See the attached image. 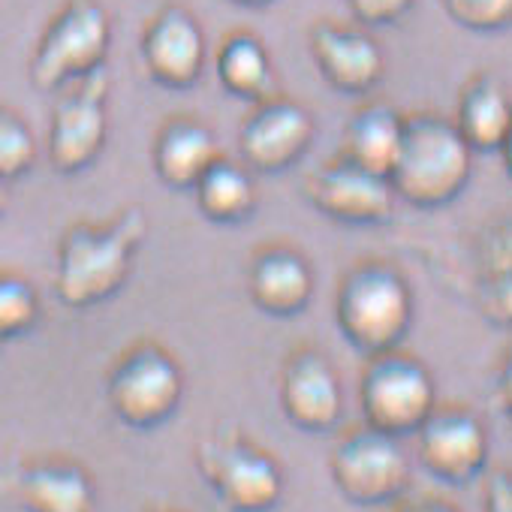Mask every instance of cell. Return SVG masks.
<instances>
[{
  "instance_id": "obj_1",
  "label": "cell",
  "mask_w": 512,
  "mask_h": 512,
  "mask_svg": "<svg viewBox=\"0 0 512 512\" xmlns=\"http://www.w3.org/2000/svg\"><path fill=\"white\" fill-rule=\"evenodd\" d=\"M148 211L127 205L106 223H73L58 244L55 296L70 311H91L115 299L148 238Z\"/></svg>"
},
{
  "instance_id": "obj_2",
  "label": "cell",
  "mask_w": 512,
  "mask_h": 512,
  "mask_svg": "<svg viewBox=\"0 0 512 512\" xmlns=\"http://www.w3.org/2000/svg\"><path fill=\"white\" fill-rule=\"evenodd\" d=\"M473 157L449 118L431 112L404 118L401 151L389 172L392 193L416 208H443L467 190Z\"/></svg>"
},
{
  "instance_id": "obj_3",
  "label": "cell",
  "mask_w": 512,
  "mask_h": 512,
  "mask_svg": "<svg viewBox=\"0 0 512 512\" xmlns=\"http://www.w3.org/2000/svg\"><path fill=\"white\" fill-rule=\"evenodd\" d=\"M413 290L389 263L350 269L335 293V326L362 356L398 350L413 326Z\"/></svg>"
},
{
  "instance_id": "obj_4",
  "label": "cell",
  "mask_w": 512,
  "mask_h": 512,
  "mask_svg": "<svg viewBox=\"0 0 512 512\" xmlns=\"http://www.w3.org/2000/svg\"><path fill=\"white\" fill-rule=\"evenodd\" d=\"M193 461L226 512H275L284 500V467L235 425L205 434L196 443Z\"/></svg>"
},
{
  "instance_id": "obj_5",
  "label": "cell",
  "mask_w": 512,
  "mask_h": 512,
  "mask_svg": "<svg viewBox=\"0 0 512 512\" xmlns=\"http://www.w3.org/2000/svg\"><path fill=\"white\" fill-rule=\"evenodd\" d=\"M112 49V19L100 0H67L46 25L28 76L43 94H58L61 88L106 67Z\"/></svg>"
},
{
  "instance_id": "obj_6",
  "label": "cell",
  "mask_w": 512,
  "mask_h": 512,
  "mask_svg": "<svg viewBox=\"0 0 512 512\" xmlns=\"http://www.w3.org/2000/svg\"><path fill=\"white\" fill-rule=\"evenodd\" d=\"M184 386L181 362L166 347L142 341L112 365L106 377V404L124 428L154 431L178 413Z\"/></svg>"
},
{
  "instance_id": "obj_7",
  "label": "cell",
  "mask_w": 512,
  "mask_h": 512,
  "mask_svg": "<svg viewBox=\"0 0 512 512\" xmlns=\"http://www.w3.org/2000/svg\"><path fill=\"white\" fill-rule=\"evenodd\" d=\"M359 404L365 425L389 437H410L437 407V383L431 371L398 350L368 356L359 380Z\"/></svg>"
},
{
  "instance_id": "obj_8",
  "label": "cell",
  "mask_w": 512,
  "mask_h": 512,
  "mask_svg": "<svg viewBox=\"0 0 512 512\" xmlns=\"http://www.w3.org/2000/svg\"><path fill=\"white\" fill-rule=\"evenodd\" d=\"M109 91L106 67L58 91L46 136V157L55 172L79 175L100 160L109 139Z\"/></svg>"
},
{
  "instance_id": "obj_9",
  "label": "cell",
  "mask_w": 512,
  "mask_h": 512,
  "mask_svg": "<svg viewBox=\"0 0 512 512\" xmlns=\"http://www.w3.org/2000/svg\"><path fill=\"white\" fill-rule=\"evenodd\" d=\"M329 476L344 500L356 506H389L410 488L413 464L398 437L365 425L338 440L329 455Z\"/></svg>"
},
{
  "instance_id": "obj_10",
  "label": "cell",
  "mask_w": 512,
  "mask_h": 512,
  "mask_svg": "<svg viewBox=\"0 0 512 512\" xmlns=\"http://www.w3.org/2000/svg\"><path fill=\"white\" fill-rule=\"evenodd\" d=\"M314 136V115L302 103L272 94L253 106L238 130L241 163L260 175H284L305 160Z\"/></svg>"
},
{
  "instance_id": "obj_11",
  "label": "cell",
  "mask_w": 512,
  "mask_h": 512,
  "mask_svg": "<svg viewBox=\"0 0 512 512\" xmlns=\"http://www.w3.org/2000/svg\"><path fill=\"white\" fill-rule=\"evenodd\" d=\"M413 437L419 464L443 485L464 488L488 467V431L467 407H434Z\"/></svg>"
},
{
  "instance_id": "obj_12",
  "label": "cell",
  "mask_w": 512,
  "mask_h": 512,
  "mask_svg": "<svg viewBox=\"0 0 512 512\" xmlns=\"http://www.w3.org/2000/svg\"><path fill=\"white\" fill-rule=\"evenodd\" d=\"M311 208L347 226H377L392 214L395 193L386 175L368 172L344 157L320 166L302 181Z\"/></svg>"
},
{
  "instance_id": "obj_13",
  "label": "cell",
  "mask_w": 512,
  "mask_h": 512,
  "mask_svg": "<svg viewBox=\"0 0 512 512\" xmlns=\"http://www.w3.org/2000/svg\"><path fill=\"white\" fill-rule=\"evenodd\" d=\"M139 55L145 73L169 91H187L205 70V31L184 7L160 10L142 31Z\"/></svg>"
},
{
  "instance_id": "obj_14",
  "label": "cell",
  "mask_w": 512,
  "mask_h": 512,
  "mask_svg": "<svg viewBox=\"0 0 512 512\" xmlns=\"http://www.w3.org/2000/svg\"><path fill=\"white\" fill-rule=\"evenodd\" d=\"M281 410L305 434H329L344 419V389L335 365L320 350H299L281 371Z\"/></svg>"
},
{
  "instance_id": "obj_15",
  "label": "cell",
  "mask_w": 512,
  "mask_h": 512,
  "mask_svg": "<svg viewBox=\"0 0 512 512\" xmlns=\"http://www.w3.org/2000/svg\"><path fill=\"white\" fill-rule=\"evenodd\" d=\"M311 58L323 82L347 97H368L386 79V55L365 28L320 22L311 31Z\"/></svg>"
},
{
  "instance_id": "obj_16",
  "label": "cell",
  "mask_w": 512,
  "mask_h": 512,
  "mask_svg": "<svg viewBox=\"0 0 512 512\" xmlns=\"http://www.w3.org/2000/svg\"><path fill=\"white\" fill-rule=\"evenodd\" d=\"M7 497L22 512H97L91 473L70 458H34L7 476Z\"/></svg>"
},
{
  "instance_id": "obj_17",
  "label": "cell",
  "mask_w": 512,
  "mask_h": 512,
  "mask_svg": "<svg viewBox=\"0 0 512 512\" xmlns=\"http://www.w3.org/2000/svg\"><path fill=\"white\" fill-rule=\"evenodd\" d=\"M314 269L296 247L269 244L256 250L247 269L250 302L275 320H293L308 311L314 299Z\"/></svg>"
},
{
  "instance_id": "obj_18",
  "label": "cell",
  "mask_w": 512,
  "mask_h": 512,
  "mask_svg": "<svg viewBox=\"0 0 512 512\" xmlns=\"http://www.w3.org/2000/svg\"><path fill=\"white\" fill-rule=\"evenodd\" d=\"M220 157L217 139L211 127H205L196 118H172L160 127L154 148H151V163L169 190H193L199 175Z\"/></svg>"
},
{
  "instance_id": "obj_19",
  "label": "cell",
  "mask_w": 512,
  "mask_h": 512,
  "mask_svg": "<svg viewBox=\"0 0 512 512\" xmlns=\"http://www.w3.org/2000/svg\"><path fill=\"white\" fill-rule=\"evenodd\" d=\"M509 91L494 73L473 76L455 109V130L473 154H500L509 142Z\"/></svg>"
},
{
  "instance_id": "obj_20",
  "label": "cell",
  "mask_w": 512,
  "mask_h": 512,
  "mask_svg": "<svg viewBox=\"0 0 512 512\" xmlns=\"http://www.w3.org/2000/svg\"><path fill=\"white\" fill-rule=\"evenodd\" d=\"M401 139H404V115H398L386 103H368L350 118L344 130L341 157L368 172L389 178L401 151Z\"/></svg>"
},
{
  "instance_id": "obj_21",
  "label": "cell",
  "mask_w": 512,
  "mask_h": 512,
  "mask_svg": "<svg viewBox=\"0 0 512 512\" xmlns=\"http://www.w3.org/2000/svg\"><path fill=\"white\" fill-rule=\"evenodd\" d=\"M193 196L199 214L223 226L250 220L256 205H260L253 172L244 163H235L223 154L199 175V181L193 184Z\"/></svg>"
},
{
  "instance_id": "obj_22",
  "label": "cell",
  "mask_w": 512,
  "mask_h": 512,
  "mask_svg": "<svg viewBox=\"0 0 512 512\" xmlns=\"http://www.w3.org/2000/svg\"><path fill=\"white\" fill-rule=\"evenodd\" d=\"M214 70H217L220 88L235 100L260 103V100L272 97V91H275L272 55H269L266 43L250 31L229 34L220 43Z\"/></svg>"
},
{
  "instance_id": "obj_23",
  "label": "cell",
  "mask_w": 512,
  "mask_h": 512,
  "mask_svg": "<svg viewBox=\"0 0 512 512\" xmlns=\"http://www.w3.org/2000/svg\"><path fill=\"white\" fill-rule=\"evenodd\" d=\"M40 317L43 302L37 287L16 272H0V344H13L31 335Z\"/></svg>"
},
{
  "instance_id": "obj_24",
  "label": "cell",
  "mask_w": 512,
  "mask_h": 512,
  "mask_svg": "<svg viewBox=\"0 0 512 512\" xmlns=\"http://www.w3.org/2000/svg\"><path fill=\"white\" fill-rule=\"evenodd\" d=\"M40 145L31 124L13 109L0 103V181L10 184L25 178L37 163Z\"/></svg>"
},
{
  "instance_id": "obj_25",
  "label": "cell",
  "mask_w": 512,
  "mask_h": 512,
  "mask_svg": "<svg viewBox=\"0 0 512 512\" xmlns=\"http://www.w3.org/2000/svg\"><path fill=\"white\" fill-rule=\"evenodd\" d=\"M446 16L473 34H500L512 22V0H440Z\"/></svg>"
},
{
  "instance_id": "obj_26",
  "label": "cell",
  "mask_w": 512,
  "mask_h": 512,
  "mask_svg": "<svg viewBox=\"0 0 512 512\" xmlns=\"http://www.w3.org/2000/svg\"><path fill=\"white\" fill-rule=\"evenodd\" d=\"M347 10L365 28H386L413 10V0H347Z\"/></svg>"
},
{
  "instance_id": "obj_27",
  "label": "cell",
  "mask_w": 512,
  "mask_h": 512,
  "mask_svg": "<svg viewBox=\"0 0 512 512\" xmlns=\"http://www.w3.org/2000/svg\"><path fill=\"white\" fill-rule=\"evenodd\" d=\"M482 512H512V482L506 470H497L488 476Z\"/></svg>"
},
{
  "instance_id": "obj_28",
  "label": "cell",
  "mask_w": 512,
  "mask_h": 512,
  "mask_svg": "<svg viewBox=\"0 0 512 512\" xmlns=\"http://www.w3.org/2000/svg\"><path fill=\"white\" fill-rule=\"evenodd\" d=\"M398 512H458L455 506L443 503V500H419V503H410Z\"/></svg>"
},
{
  "instance_id": "obj_29",
  "label": "cell",
  "mask_w": 512,
  "mask_h": 512,
  "mask_svg": "<svg viewBox=\"0 0 512 512\" xmlns=\"http://www.w3.org/2000/svg\"><path fill=\"white\" fill-rule=\"evenodd\" d=\"M232 4H238V7H250V10H260V7L275 4V0H232Z\"/></svg>"
},
{
  "instance_id": "obj_30",
  "label": "cell",
  "mask_w": 512,
  "mask_h": 512,
  "mask_svg": "<svg viewBox=\"0 0 512 512\" xmlns=\"http://www.w3.org/2000/svg\"><path fill=\"white\" fill-rule=\"evenodd\" d=\"M7 205H10V196H7V184H4V181H0V217H4Z\"/></svg>"
},
{
  "instance_id": "obj_31",
  "label": "cell",
  "mask_w": 512,
  "mask_h": 512,
  "mask_svg": "<svg viewBox=\"0 0 512 512\" xmlns=\"http://www.w3.org/2000/svg\"><path fill=\"white\" fill-rule=\"evenodd\" d=\"M151 512H175V509H151Z\"/></svg>"
}]
</instances>
